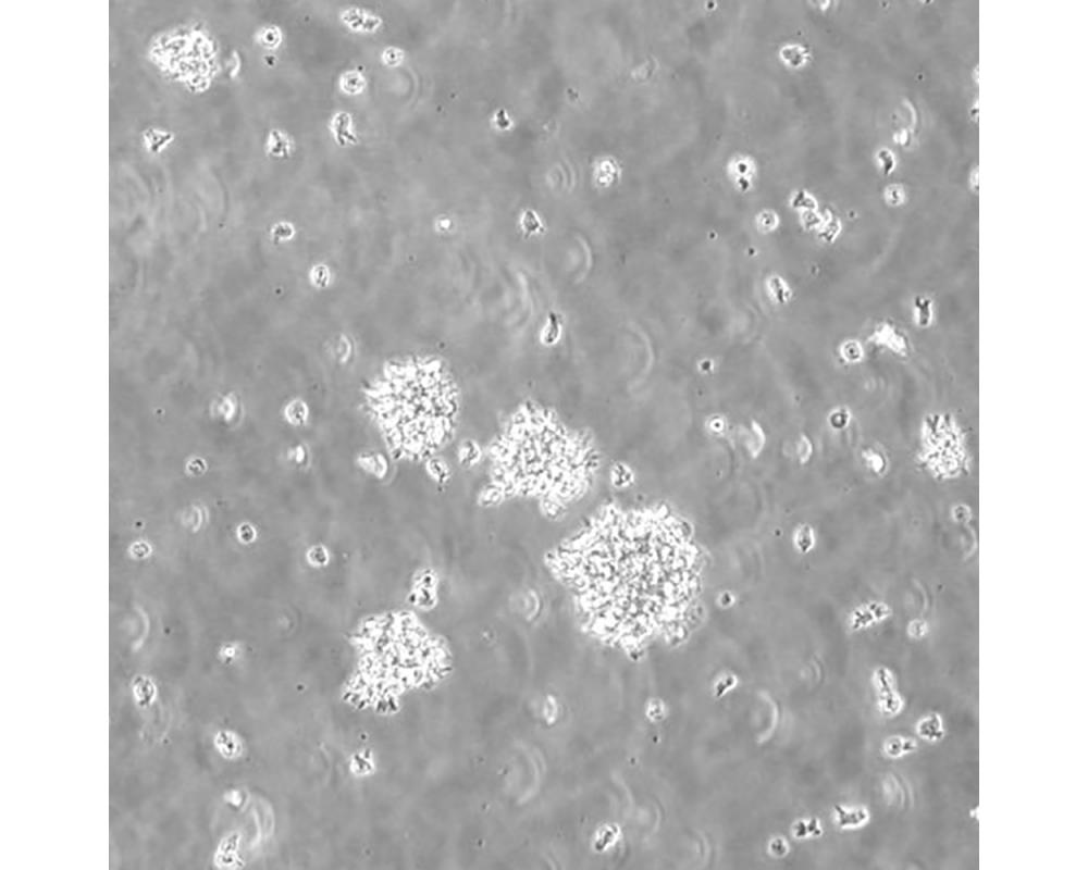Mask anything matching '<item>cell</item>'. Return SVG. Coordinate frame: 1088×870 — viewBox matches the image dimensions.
Here are the masks:
<instances>
[{"instance_id": "1", "label": "cell", "mask_w": 1088, "mask_h": 870, "mask_svg": "<svg viewBox=\"0 0 1088 870\" xmlns=\"http://www.w3.org/2000/svg\"><path fill=\"white\" fill-rule=\"evenodd\" d=\"M681 536L663 511L611 501L562 538L546 566L590 634L632 648L666 624L690 593Z\"/></svg>"}, {"instance_id": "2", "label": "cell", "mask_w": 1088, "mask_h": 870, "mask_svg": "<svg viewBox=\"0 0 1088 870\" xmlns=\"http://www.w3.org/2000/svg\"><path fill=\"white\" fill-rule=\"evenodd\" d=\"M599 468L598 451L586 433L528 405L506 421L492 443L479 500L485 506L523 502L559 517L585 499Z\"/></svg>"}, {"instance_id": "3", "label": "cell", "mask_w": 1088, "mask_h": 870, "mask_svg": "<svg viewBox=\"0 0 1088 870\" xmlns=\"http://www.w3.org/2000/svg\"><path fill=\"white\" fill-rule=\"evenodd\" d=\"M368 402L391 448L410 459L433 455L452 438L458 393L437 361L392 364L373 383Z\"/></svg>"}]
</instances>
